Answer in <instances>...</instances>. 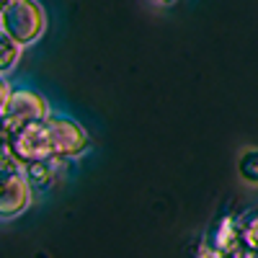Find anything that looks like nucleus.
<instances>
[{
  "label": "nucleus",
  "instance_id": "obj_1",
  "mask_svg": "<svg viewBox=\"0 0 258 258\" xmlns=\"http://www.w3.org/2000/svg\"><path fill=\"white\" fill-rule=\"evenodd\" d=\"M0 29L11 34L21 47H34L47 31V11L39 0H13L0 13Z\"/></svg>",
  "mask_w": 258,
  "mask_h": 258
},
{
  "label": "nucleus",
  "instance_id": "obj_2",
  "mask_svg": "<svg viewBox=\"0 0 258 258\" xmlns=\"http://www.w3.org/2000/svg\"><path fill=\"white\" fill-rule=\"evenodd\" d=\"M47 124H49L52 150H54V158H57V160L70 163V160L80 158L85 150H88V145H91L88 132H85L83 124L75 121L73 116L49 111V114H47Z\"/></svg>",
  "mask_w": 258,
  "mask_h": 258
},
{
  "label": "nucleus",
  "instance_id": "obj_3",
  "mask_svg": "<svg viewBox=\"0 0 258 258\" xmlns=\"http://www.w3.org/2000/svg\"><path fill=\"white\" fill-rule=\"evenodd\" d=\"M49 103L47 98L41 96L39 91L34 88H26V85H18V88L11 91L8 96V103H6V109H3V116L11 126V132H16V129L21 126H26L31 121H39V119H44L49 114Z\"/></svg>",
  "mask_w": 258,
  "mask_h": 258
},
{
  "label": "nucleus",
  "instance_id": "obj_4",
  "mask_svg": "<svg viewBox=\"0 0 258 258\" xmlns=\"http://www.w3.org/2000/svg\"><path fill=\"white\" fill-rule=\"evenodd\" d=\"M34 186L24 176V170L0 181V222H11L21 217L34 202Z\"/></svg>",
  "mask_w": 258,
  "mask_h": 258
},
{
  "label": "nucleus",
  "instance_id": "obj_5",
  "mask_svg": "<svg viewBox=\"0 0 258 258\" xmlns=\"http://www.w3.org/2000/svg\"><path fill=\"white\" fill-rule=\"evenodd\" d=\"M220 253L238 255L243 250V217H222L214 227L212 238H207Z\"/></svg>",
  "mask_w": 258,
  "mask_h": 258
},
{
  "label": "nucleus",
  "instance_id": "obj_6",
  "mask_svg": "<svg viewBox=\"0 0 258 258\" xmlns=\"http://www.w3.org/2000/svg\"><path fill=\"white\" fill-rule=\"evenodd\" d=\"M64 165H68L64 160L47 158V160H34V163L21 165V170H24V176L34 186V191H47V188H52L57 183V178L62 176V168Z\"/></svg>",
  "mask_w": 258,
  "mask_h": 258
},
{
  "label": "nucleus",
  "instance_id": "obj_7",
  "mask_svg": "<svg viewBox=\"0 0 258 258\" xmlns=\"http://www.w3.org/2000/svg\"><path fill=\"white\" fill-rule=\"evenodd\" d=\"M21 57H24V47H21L11 34H6L0 29V75L8 78L18 68Z\"/></svg>",
  "mask_w": 258,
  "mask_h": 258
},
{
  "label": "nucleus",
  "instance_id": "obj_8",
  "mask_svg": "<svg viewBox=\"0 0 258 258\" xmlns=\"http://www.w3.org/2000/svg\"><path fill=\"white\" fill-rule=\"evenodd\" d=\"M238 173L248 186H258V147H248L238 160Z\"/></svg>",
  "mask_w": 258,
  "mask_h": 258
},
{
  "label": "nucleus",
  "instance_id": "obj_9",
  "mask_svg": "<svg viewBox=\"0 0 258 258\" xmlns=\"http://www.w3.org/2000/svg\"><path fill=\"white\" fill-rule=\"evenodd\" d=\"M243 248L258 253V214L243 220Z\"/></svg>",
  "mask_w": 258,
  "mask_h": 258
},
{
  "label": "nucleus",
  "instance_id": "obj_10",
  "mask_svg": "<svg viewBox=\"0 0 258 258\" xmlns=\"http://www.w3.org/2000/svg\"><path fill=\"white\" fill-rule=\"evenodd\" d=\"M11 137H13V132H11L3 111H0V153H3V150H11Z\"/></svg>",
  "mask_w": 258,
  "mask_h": 258
},
{
  "label": "nucleus",
  "instance_id": "obj_11",
  "mask_svg": "<svg viewBox=\"0 0 258 258\" xmlns=\"http://www.w3.org/2000/svg\"><path fill=\"white\" fill-rule=\"evenodd\" d=\"M11 91H13L11 80H8L6 75H0V111L6 109V103H8V96H11Z\"/></svg>",
  "mask_w": 258,
  "mask_h": 258
},
{
  "label": "nucleus",
  "instance_id": "obj_12",
  "mask_svg": "<svg viewBox=\"0 0 258 258\" xmlns=\"http://www.w3.org/2000/svg\"><path fill=\"white\" fill-rule=\"evenodd\" d=\"M150 3H155V6H160V8H170V6H176L178 0H150Z\"/></svg>",
  "mask_w": 258,
  "mask_h": 258
},
{
  "label": "nucleus",
  "instance_id": "obj_13",
  "mask_svg": "<svg viewBox=\"0 0 258 258\" xmlns=\"http://www.w3.org/2000/svg\"><path fill=\"white\" fill-rule=\"evenodd\" d=\"M11 3H13V0H0V13H3V11H6Z\"/></svg>",
  "mask_w": 258,
  "mask_h": 258
}]
</instances>
